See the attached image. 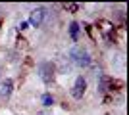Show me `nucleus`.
I'll return each instance as SVG.
<instances>
[{"label": "nucleus", "mask_w": 129, "mask_h": 115, "mask_svg": "<svg viewBox=\"0 0 129 115\" xmlns=\"http://www.w3.org/2000/svg\"><path fill=\"white\" fill-rule=\"evenodd\" d=\"M54 75H56V69H54V65L50 61H44V63L39 65V77L43 79V82L50 84V82L54 81Z\"/></svg>", "instance_id": "1"}, {"label": "nucleus", "mask_w": 129, "mask_h": 115, "mask_svg": "<svg viewBox=\"0 0 129 115\" xmlns=\"http://www.w3.org/2000/svg\"><path fill=\"white\" fill-rule=\"evenodd\" d=\"M71 60L75 61L77 67H89L91 65V56L87 50H81V48H75L71 52Z\"/></svg>", "instance_id": "2"}, {"label": "nucleus", "mask_w": 129, "mask_h": 115, "mask_svg": "<svg viewBox=\"0 0 129 115\" xmlns=\"http://www.w3.org/2000/svg\"><path fill=\"white\" fill-rule=\"evenodd\" d=\"M85 90H87V81L83 79V77H77L75 84H73V88H71V96H73L75 100H79V98H83Z\"/></svg>", "instance_id": "3"}, {"label": "nucleus", "mask_w": 129, "mask_h": 115, "mask_svg": "<svg viewBox=\"0 0 129 115\" xmlns=\"http://www.w3.org/2000/svg\"><path fill=\"white\" fill-rule=\"evenodd\" d=\"M44 8H35V10L31 12V17H29V23H31L33 27H41L44 21Z\"/></svg>", "instance_id": "4"}, {"label": "nucleus", "mask_w": 129, "mask_h": 115, "mask_svg": "<svg viewBox=\"0 0 129 115\" xmlns=\"http://www.w3.org/2000/svg\"><path fill=\"white\" fill-rule=\"evenodd\" d=\"M12 90H14V81L12 79H4L0 82V98H10Z\"/></svg>", "instance_id": "5"}, {"label": "nucleus", "mask_w": 129, "mask_h": 115, "mask_svg": "<svg viewBox=\"0 0 129 115\" xmlns=\"http://www.w3.org/2000/svg\"><path fill=\"white\" fill-rule=\"evenodd\" d=\"M100 31L102 35L106 37V40H112V35H114V25L108 21H100Z\"/></svg>", "instance_id": "6"}, {"label": "nucleus", "mask_w": 129, "mask_h": 115, "mask_svg": "<svg viewBox=\"0 0 129 115\" xmlns=\"http://www.w3.org/2000/svg\"><path fill=\"white\" fill-rule=\"evenodd\" d=\"M77 33H79V25H77V23H71V25H70V35H71V40H77Z\"/></svg>", "instance_id": "7"}, {"label": "nucleus", "mask_w": 129, "mask_h": 115, "mask_svg": "<svg viewBox=\"0 0 129 115\" xmlns=\"http://www.w3.org/2000/svg\"><path fill=\"white\" fill-rule=\"evenodd\" d=\"M43 104L44 105H52L54 104V98L50 96V94H44V96H43Z\"/></svg>", "instance_id": "8"}, {"label": "nucleus", "mask_w": 129, "mask_h": 115, "mask_svg": "<svg viewBox=\"0 0 129 115\" xmlns=\"http://www.w3.org/2000/svg\"><path fill=\"white\" fill-rule=\"evenodd\" d=\"M64 8H66V10L75 12V10H79V4H64Z\"/></svg>", "instance_id": "9"}]
</instances>
